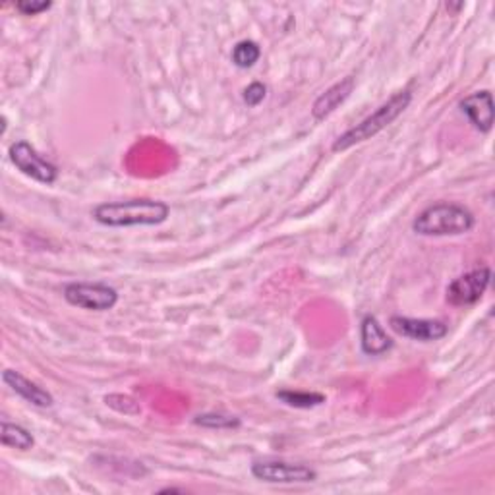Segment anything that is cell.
I'll return each mask as SVG.
<instances>
[{
    "label": "cell",
    "instance_id": "cell-1",
    "mask_svg": "<svg viewBox=\"0 0 495 495\" xmlns=\"http://www.w3.org/2000/svg\"><path fill=\"white\" fill-rule=\"evenodd\" d=\"M170 207L157 199H128V202L101 204L93 211V219L105 226H155L165 223Z\"/></svg>",
    "mask_w": 495,
    "mask_h": 495
},
{
    "label": "cell",
    "instance_id": "cell-2",
    "mask_svg": "<svg viewBox=\"0 0 495 495\" xmlns=\"http://www.w3.org/2000/svg\"><path fill=\"white\" fill-rule=\"evenodd\" d=\"M474 225V213L464 206L434 204L418 213L412 223V231L420 236H459L471 233Z\"/></svg>",
    "mask_w": 495,
    "mask_h": 495
},
{
    "label": "cell",
    "instance_id": "cell-3",
    "mask_svg": "<svg viewBox=\"0 0 495 495\" xmlns=\"http://www.w3.org/2000/svg\"><path fill=\"white\" fill-rule=\"evenodd\" d=\"M410 101H412V93L410 91L395 93V96L390 101L383 103L380 109L373 111L368 118L362 120V123L353 126L351 130H346L344 133H341V136L335 142H333L331 150L335 153L346 151V150H351V147L356 145V143H362V142H368L373 136H378L381 130H385L387 126L393 124L395 120L408 109Z\"/></svg>",
    "mask_w": 495,
    "mask_h": 495
},
{
    "label": "cell",
    "instance_id": "cell-4",
    "mask_svg": "<svg viewBox=\"0 0 495 495\" xmlns=\"http://www.w3.org/2000/svg\"><path fill=\"white\" fill-rule=\"evenodd\" d=\"M12 165H14L22 175L30 177L41 184H55L59 179V169L47 160L43 155H39L35 147L28 142H16L8 150Z\"/></svg>",
    "mask_w": 495,
    "mask_h": 495
},
{
    "label": "cell",
    "instance_id": "cell-5",
    "mask_svg": "<svg viewBox=\"0 0 495 495\" xmlns=\"http://www.w3.org/2000/svg\"><path fill=\"white\" fill-rule=\"evenodd\" d=\"M252 476L267 484H307L317 478L312 466L287 461H258L252 464Z\"/></svg>",
    "mask_w": 495,
    "mask_h": 495
},
{
    "label": "cell",
    "instance_id": "cell-6",
    "mask_svg": "<svg viewBox=\"0 0 495 495\" xmlns=\"http://www.w3.org/2000/svg\"><path fill=\"white\" fill-rule=\"evenodd\" d=\"M64 298L70 306L84 310L106 312L116 306L118 292L105 283H70L64 289Z\"/></svg>",
    "mask_w": 495,
    "mask_h": 495
},
{
    "label": "cell",
    "instance_id": "cell-7",
    "mask_svg": "<svg viewBox=\"0 0 495 495\" xmlns=\"http://www.w3.org/2000/svg\"><path fill=\"white\" fill-rule=\"evenodd\" d=\"M491 283V270L486 265L478 270L457 277L447 287V302L453 306H472L476 304Z\"/></svg>",
    "mask_w": 495,
    "mask_h": 495
},
{
    "label": "cell",
    "instance_id": "cell-8",
    "mask_svg": "<svg viewBox=\"0 0 495 495\" xmlns=\"http://www.w3.org/2000/svg\"><path fill=\"white\" fill-rule=\"evenodd\" d=\"M390 327L397 333V335L412 339V341H420V343L439 341L449 333L445 321L417 319V317H403V316H393L390 319Z\"/></svg>",
    "mask_w": 495,
    "mask_h": 495
},
{
    "label": "cell",
    "instance_id": "cell-9",
    "mask_svg": "<svg viewBox=\"0 0 495 495\" xmlns=\"http://www.w3.org/2000/svg\"><path fill=\"white\" fill-rule=\"evenodd\" d=\"M461 111L471 120V124L481 133L491 132L493 126V96L486 91H476L461 101Z\"/></svg>",
    "mask_w": 495,
    "mask_h": 495
},
{
    "label": "cell",
    "instance_id": "cell-10",
    "mask_svg": "<svg viewBox=\"0 0 495 495\" xmlns=\"http://www.w3.org/2000/svg\"><path fill=\"white\" fill-rule=\"evenodd\" d=\"M3 381L10 387L12 391L28 400V403H32L33 407L50 408L55 405V397H52L47 390H43V387H39L32 380L22 376V373L16 370H5Z\"/></svg>",
    "mask_w": 495,
    "mask_h": 495
},
{
    "label": "cell",
    "instance_id": "cell-11",
    "mask_svg": "<svg viewBox=\"0 0 495 495\" xmlns=\"http://www.w3.org/2000/svg\"><path fill=\"white\" fill-rule=\"evenodd\" d=\"M360 346L368 356H381L393 346L391 337L380 324L376 316H366L360 325Z\"/></svg>",
    "mask_w": 495,
    "mask_h": 495
},
{
    "label": "cell",
    "instance_id": "cell-12",
    "mask_svg": "<svg viewBox=\"0 0 495 495\" xmlns=\"http://www.w3.org/2000/svg\"><path fill=\"white\" fill-rule=\"evenodd\" d=\"M353 89H354V78L346 76L344 79H341V82H337L335 86H331L327 91L321 93L312 106L314 118L324 120L331 113H335L339 109V105H343L346 99H349Z\"/></svg>",
    "mask_w": 495,
    "mask_h": 495
},
{
    "label": "cell",
    "instance_id": "cell-13",
    "mask_svg": "<svg viewBox=\"0 0 495 495\" xmlns=\"http://www.w3.org/2000/svg\"><path fill=\"white\" fill-rule=\"evenodd\" d=\"M0 441H3L5 447L12 449H20V451H28L35 445V437L32 435L30 430H25L20 424H10L3 422L0 426Z\"/></svg>",
    "mask_w": 495,
    "mask_h": 495
},
{
    "label": "cell",
    "instance_id": "cell-14",
    "mask_svg": "<svg viewBox=\"0 0 495 495\" xmlns=\"http://www.w3.org/2000/svg\"><path fill=\"white\" fill-rule=\"evenodd\" d=\"M275 397L292 408H316L325 403L324 393L316 391H294V390H280L275 393Z\"/></svg>",
    "mask_w": 495,
    "mask_h": 495
},
{
    "label": "cell",
    "instance_id": "cell-15",
    "mask_svg": "<svg viewBox=\"0 0 495 495\" xmlns=\"http://www.w3.org/2000/svg\"><path fill=\"white\" fill-rule=\"evenodd\" d=\"M194 424L199 427H206V430H236V427L243 426L240 418L231 417V414H223V412L197 414L194 418Z\"/></svg>",
    "mask_w": 495,
    "mask_h": 495
},
{
    "label": "cell",
    "instance_id": "cell-16",
    "mask_svg": "<svg viewBox=\"0 0 495 495\" xmlns=\"http://www.w3.org/2000/svg\"><path fill=\"white\" fill-rule=\"evenodd\" d=\"M261 57V49L256 41H240L233 49V64L238 66V69L248 70L256 64Z\"/></svg>",
    "mask_w": 495,
    "mask_h": 495
},
{
    "label": "cell",
    "instance_id": "cell-17",
    "mask_svg": "<svg viewBox=\"0 0 495 495\" xmlns=\"http://www.w3.org/2000/svg\"><path fill=\"white\" fill-rule=\"evenodd\" d=\"M105 405L111 407L113 410L126 414V417H136V414L142 412V407L136 399H132L128 395H120V393H113L105 397Z\"/></svg>",
    "mask_w": 495,
    "mask_h": 495
},
{
    "label": "cell",
    "instance_id": "cell-18",
    "mask_svg": "<svg viewBox=\"0 0 495 495\" xmlns=\"http://www.w3.org/2000/svg\"><path fill=\"white\" fill-rule=\"evenodd\" d=\"M52 6L49 0H20L16 3V10L23 16H37L41 12H47Z\"/></svg>",
    "mask_w": 495,
    "mask_h": 495
},
{
    "label": "cell",
    "instance_id": "cell-19",
    "mask_svg": "<svg viewBox=\"0 0 495 495\" xmlns=\"http://www.w3.org/2000/svg\"><path fill=\"white\" fill-rule=\"evenodd\" d=\"M267 97V86H263L261 82H253L244 89V103L248 106H258L260 103H263V99Z\"/></svg>",
    "mask_w": 495,
    "mask_h": 495
}]
</instances>
